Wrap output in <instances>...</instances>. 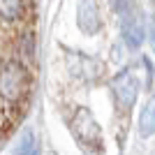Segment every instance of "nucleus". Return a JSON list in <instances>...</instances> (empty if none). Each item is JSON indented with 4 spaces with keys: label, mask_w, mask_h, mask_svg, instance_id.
I'll return each instance as SVG.
<instances>
[{
    "label": "nucleus",
    "mask_w": 155,
    "mask_h": 155,
    "mask_svg": "<svg viewBox=\"0 0 155 155\" xmlns=\"http://www.w3.org/2000/svg\"><path fill=\"white\" fill-rule=\"evenodd\" d=\"M150 46H153V51H155V19L150 21Z\"/></svg>",
    "instance_id": "nucleus-6"
},
{
    "label": "nucleus",
    "mask_w": 155,
    "mask_h": 155,
    "mask_svg": "<svg viewBox=\"0 0 155 155\" xmlns=\"http://www.w3.org/2000/svg\"><path fill=\"white\" fill-rule=\"evenodd\" d=\"M35 86L32 0H0V143L21 123Z\"/></svg>",
    "instance_id": "nucleus-1"
},
{
    "label": "nucleus",
    "mask_w": 155,
    "mask_h": 155,
    "mask_svg": "<svg viewBox=\"0 0 155 155\" xmlns=\"http://www.w3.org/2000/svg\"><path fill=\"white\" fill-rule=\"evenodd\" d=\"M77 16H79V26H81L84 32L93 35V32L100 30V9H97L95 0H81Z\"/></svg>",
    "instance_id": "nucleus-4"
},
{
    "label": "nucleus",
    "mask_w": 155,
    "mask_h": 155,
    "mask_svg": "<svg viewBox=\"0 0 155 155\" xmlns=\"http://www.w3.org/2000/svg\"><path fill=\"white\" fill-rule=\"evenodd\" d=\"M116 12L120 19V32L130 49H139L143 42V16L132 0H116Z\"/></svg>",
    "instance_id": "nucleus-2"
},
{
    "label": "nucleus",
    "mask_w": 155,
    "mask_h": 155,
    "mask_svg": "<svg viewBox=\"0 0 155 155\" xmlns=\"http://www.w3.org/2000/svg\"><path fill=\"white\" fill-rule=\"evenodd\" d=\"M111 88H114L118 107L123 111H130L132 104H134V100H137V95H139V77L134 74L132 67H127V70H123L116 79H114Z\"/></svg>",
    "instance_id": "nucleus-3"
},
{
    "label": "nucleus",
    "mask_w": 155,
    "mask_h": 155,
    "mask_svg": "<svg viewBox=\"0 0 155 155\" xmlns=\"http://www.w3.org/2000/svg\"><path fill=\"white\" fill-rule=\"evenodd\" d=\"M139 132L143 137L155 134V97H150L148 102L143 104L141 114H139Z\"/></svg>",
    "instance_id": "nucleus-5"
}]
</instances>
